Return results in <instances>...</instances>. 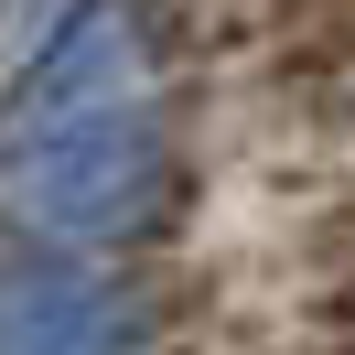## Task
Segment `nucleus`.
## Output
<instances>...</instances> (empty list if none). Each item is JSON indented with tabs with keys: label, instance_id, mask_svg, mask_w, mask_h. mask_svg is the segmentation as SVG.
Masks as SVG:
<instances>
[{
	"label": "nucleus",
	"instance_id": "nucleus-2",
	"mask_svg": "<svg viewBox=\"0 0 355 355\" xmlns=\"http://www.w3.org/2000/svg\"><path fill=\"white\" fill-rule=\"evenodd\" d=\"M334 323H355V280H345V291H334Z\"/></svg>",
	"mask_w": 355,
	"mask_h": 355
},
{
	"label": "nucleus",
	"instance_id": "nucleus-3",
	"mask_svg": "<svg viewBox=\"0 0 355 355\" xmlns=\"http://www.w3.org/2000/svg\"><path fill=\"white\" fill-rule=\"evenodd\" d=\"M334 237H355V205H345V216H334Z\"/></svg>",
	"mask_w": 355,
	"mask_h": 355
},
{
	"label": "nucleus",
	"instance_id": "nucleus-1",
	"mask_svg": "<svg viewBox=\"0 0 355 355\" xmlns=\"http://www.w3.org/2000/svg\"><path fill=\"white\" fill-rule=\"evenodd\" d=\"M280 97H291V108H312V119H355V22L312 33V44L280 65Z\"/></svg>",
	"mask_w": 355,
	"mask_h": 355
},
{
	"label": "nucleus",
	"instance_id": "nucleus-4",
	"mask_svg": "<svg viewBox=\"0 0 355 355\" xmlns=\"http://www.w3.org/2000/svg\"><path fill=\"white\" fill-rule=\"evenodd\" d=\"M312 11H345V0H312Z\"/></svg>",
	"mask_w": 355,
	"mask_h": 355
}]
</instances>
